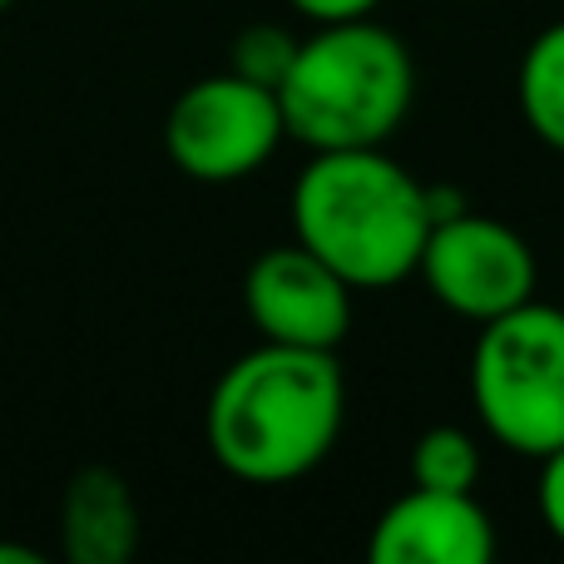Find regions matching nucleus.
Here are the masks:
<instances>
[{
	"mask_svg": "<svg viewBox=\"0 0 564 564\" xmlns=\"http://www.w3.org/2000/svg\"><path fill=\"white\" fill-rule=\"evenodd\" d=\"M341 416L347 381L337 351L263 341L218 377L204 431L228 476L248 486H288L332 456Z\"/></svg>",
	"mask_w": 564,
	"mask_h": 564,
	"instance_id": "obj_1",
	"label": "nucleus"
},
{
	"mask_svg": "<svg viewBox=\"0 0 564 564\" xmlns=\"http://www.w3.org/2000/svg\"><path fill=\"white\" fill-rule=\"evenodd\" d=\"M431 188L387 149H327L292 184V234L351 288L377 292L416 273L431 238Z\"/></svg>",
	"mask_w": 564,
	"mask_h": 564,
	"instance_id": "obj_2",
	"label": "nucleus"
},
{
	"mask_svg": "<svg viewBox=\"0 0 564 564\" xmlns=\"http://www.w3.org/2000/svg\"><path fill=\"white\" fill-rule=\"evenodd\" d=\"M416 65L397 30L371 15L327 20L297 40L288 79L278 85L282 124L312 154L381 149L411 115Z\"/></svg>",
	"mask_w": 564,
	"mask_h": 564,
	"instance_id": "obj_3",
	"label": "nucleus"
},
{
	"mask_svg": "<svg viewBox=\"0 0 564 564\" xmlns=\"http://www.w3.org/2000/svg\"><path fill=\"white\" fill-rule=\"evenodd\" d=\"M470 401L490 441L516 456L564 446V312L530 297L486 322L470 351Z\"/></svg>",
	"mask_w": 564,
	"mask_h": 564,
	"instance_id": "obj_4",
	"label": "nucleus"
},
{
	"mask_svg": "<svg viewBox=\"0 0 564 564\" xmlns=\"http://www.w3.org/2000/svg\"><path fill=\"white\" fill-rule=\"evenodd\" d=\"M282 134L288 124H282L278 89L253 85L234 69L194 79L164 119L169 159L198 184H238L258 174L278 154Z\"/></svg>",
	"mask_w": 564,
	"mask_h": 564,
	"instance_id": "obj_5",
	"label": "nucleus"
},
{
	"mask_svg": "<svg viewBox=\"0 0 564 564\" xmlns=\"http://www.w3.org/2000/svg\"><path fill=\"white\" fill-rule=\"evenodd\" d=\"M416 273L441 307L476 327L525 307L540 282L535 248L525 243V234L470 208L431 224Z\"/></svg>",
	"mask_w": 564,
	"mask_h": 564,
	"instance_id": "obj_6",
	"label": "nucleus"
},
{
	"mask_svg": "<svg viewBox=\"0 0 564 564\" xmlns=\"http://www.w3.org/2000/svg\"><path fill=\"white\" fill-rule=\"evenodd\" d=\"M351 282L327 268L297 238L253 258L243 278V307L263 341L282 347H322L337 351L351 327Z\"/></svg>",
	"mask_w": 564,
	"mask_h": 564,
	"instance_id": "obj_7",
	"label": "nucleus"
},
{
	"mask_svg": "<svg viewBox=\"0 0 564 564\" xmlns=\"http://www.w3.org/2000/svg\"><path fill=\"white\" fill-rule=\"evenodd\" d=\"M371 564H490L496 525L476 490H426L397 496L367 540Z\"/></svg>",
	"mask_w": 564,
	"mask_h": 564,
	"instance_id": "obj_8",
	"label": "nucleus"
},
{
	"mask_svg": "<svg viewBox=\"0 0 564 564\" xmlns=\"http://www.w3.org/2000/svg\"><path fill=\"white\" fill-rule=\"evenodd\" d=\"M59 545L69 564H129L139 550V506L119 470L85 466L59 500Z\"/></svg>",
	"mask_w": 564,
	"mask_h": 564,
	"instance_id": "obj_9",
	"label": "nucleus"
},
{
	"mask_svg": "<svg viewBox=\"0 0 564 564\" xmlns=\"http://www.w3.org/2000/svg\"><path fill=\"white\" fill-rule=\"evenodd\" d=\"M516 95L530 134L564 154V20L545 25L530 40V50L520 55Z\"/></svg>",
	"mask_w": 564,
	"mask_h": 564,
	"instance_id": "obj_10",
	"label": "nucleus"
},
{
	"mask_svg": "<svg viewBox=\"0 0 564 564\" xmlns=\"http://www.w3.org/2000/svg\"><path fill=\"white\" fill-rule=\"evenodd\" d=\"M486 456L466 426H431L411 446V486L426 490H476Z\"/></svg>",
	"mask_w": 564,
	"mask_h": 564,
	"instance_id": "obj_11",
	"label": "nucleus"
},
{
	"mask_svg": "<svg viewBox=\"0 0 564 564\" xmlns=\"http://www.w3.org/2000/svg\"><path fill=\"white\" fill-rule=\"evenodd\" d=\"M292 59H297V35H288L282 25H248V30H238L228 69L263 89H278L288 79Z\"/></svg>",
	"mask_w": 564,
	"mask_h": 564,
	"instance_id": "obj_12",
	"label": "nucleus"
},
{
	"mask_svg": "<svg viewBox=\"0 0 564 564\" xmlns=\"http://www.w3.org/2000/svg\"><path fill=\"white\" fill-rule=\"evenodd\" d=\"M535 506H540V525L564 545V446L550 451V456H540Z\"/></svg>",
	"mask_w": 564,
	"mask_h": 564,
	"instance_id": "obj_13",
	"label": "nucleus"
},
{
	"mask_svg": "<svg viewBox=\"0 0 564 564\" xmlns=\"http://www.w3.org/2000/svg\"><path fill=\"white\" fill-rule=\"evenodd\" d=\"M381 0H292V10H302L307 20L327 25V20H357V15H371Z\"/></svg>",
	"mask_w": 564,
	"mask_h": 564,
	"instance_id": "obj_14",
	"label": "nucleus"
},
{
	"mask_svg": "<svg viewBox=\"0 0 564 564\" xmlns=\"http://www.w3.org/2000/svg\"><path fill=\"white\" fill-rule=\"evenodd\" d=\"M0 564H40V555L25 545H0Z\"/></svg>",
	"mask_w": 564,
	"mask_h": 564,
	"instance_id": "obj_15",
	"label": "nucleus"
},
{
	"mask_svg": "<svg viewBox=\"0 0 564 564\" xmlns=\"http://www.w3.org/2000/svg\"><path fill=\"white\" fill-rule=\"evenodd\" d=\"M6 6H10V0H0V10H6Z\"/></svg>",
	"mask_w": 564,
	"mask_h": 564,
	"instance_id": "obj_16",
	"label": "nucleus"
}]
</instances>
